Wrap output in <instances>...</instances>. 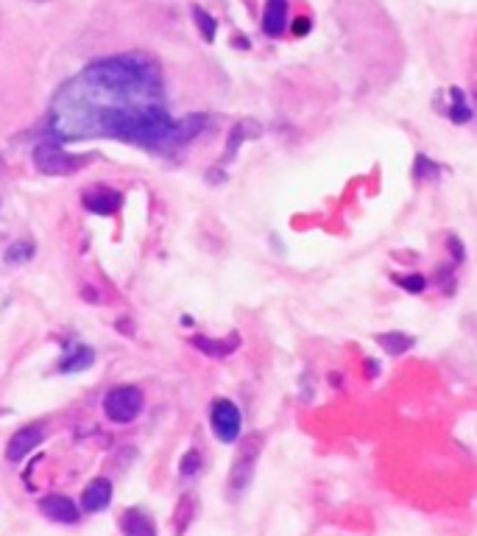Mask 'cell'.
<instances>
[{
    "label": "cell",
    "mask_w": 477,
    "mask_h": 536,
    "mask_svg": "<svg viewBox=\"0 0 477 536\" xmlns=\"http://www.w3.org/2000/svg\"><path fill=\"white\" fill-rule=\"evenodd\" d=\"M475 96H477V93H475Z\"/></svg>",
    "instance_id": "cell-24"
},
{
    "label": "cell",
    "mask_w": 477,
    "mask_h": 536,
    "mask_svg": "<svg viewBox=\"0 0 477 536\" xmlns=\"http://www.w3.org/2000/svg\"><path fill=\"white\" fill-rule=\"evenodd\" d=\"M446 96H449V103H441V115H446L455 126H466V123L475 118V112H472V106L466 103L463 93H461L458 87H449Z\"/></svg>",
    "instance_id": "cell-10"
},
{
    "label": "cell",
    "mask_w": 477,
    "mask_h": 536,
    "mask_svg": "<svg viewBox=\"0 0 477 536\" xmlns=\"http://www.w3.org/2000/svg\"><path fill=\"white\" fill-rule=\"evenodd\" d=\"M377 346H380L382 352L388 355V358H402L405 352H411L416 344L414 335L402 333V330H391V333H377Z\"/></svg>",
    "instance_id": "cell-13"
},
{
    "label": "cell",
    "mask_w": 477,
    "mask_h": 536,
    "mask_svg": "<svg viewBox=\"0 0 477 536\" xmlns=\"http://www.w3.org/2000/svg\"><path fill=\"white\" fill-rule=\"evenodd\" d=\"M287 26V0H265L262 31L268 36H282Z\"/></svg>",
    "instance_id": "cell-11"
},
{
    "label": "cell",
    "mask_w": 477,
    "mask_h": 536,
    "mask_svg": "<svg viewBox=\"0 0 477 536\" xmlns=\"http://www.w3.org/2000/svg\"><path fill=\"white\" fill-rule=\"evenodd\" d=\"M310 29H313V26H310V20H307V17H299V20H293V34H296V36H304V34H310Z\"/></svg>",
    "instance_id": "cell-23"
},
{
    "label": "cell",
    "mask_w": 477,
    "mask_h": 536,
    "mask_svg": "<svg viewBox=\"0 0 477 536\" xmlns=\"http://www.w3.org/2000/svg\"><path fill=\"white\" fill-rule=\"evenodd\" d=\"M120 204H123V196L112 187H93L84 193V207L96 215H112L120 210Z\"/></svg>",
    "instance_id": "cell-7"
},
{
    "label": "cell",
    "mask_w": 477,
    "mask_h": 536,
    "mask_svg": "<svg viewBox=\"0 0 477 536\" xmlns=\"http://www.w3.org/2000/svg\"><path fill=\"white\" fill-rule=\"evenodd\" d=\"M42 438H45V428L42 425H29V428L17 431V433L9 438L6 458L9 461H23L26 455H31L34 450L42 444Z\"/></svg>",
    "instance_id": "cell-6"
},
{
    "label": "cell",
    "mask_w": 477,
    "mask_h": 536,
    "mask_svg": "<svg viewBox=\"0 0 477 536\" xmlns=\"http://www.w3.org/2000/svg\"><path fill=\"white\" fill-rule=\"evenodd\" d=\"M31 254H34L31 243H14V249L6 254V260H9V263H20V260H29Z\"/></svg>",
    "instance_id": "cell-22"
},
{
    "label": "cell",
    "mask_w": 477,
    "mask_h": 536,
    "mask_svg": "<svg viewBox=\"0 0 477 536\" xmlns=\"http://www.w3.org/2000/svg\"><path fill=\"white\" fill-rule=\"evenodd\" d=\"M193 20L198 26V31L204 36V42H215V34H218V23L201 9V6H193Z\"/></svg>",
    "instance_id": "cell-19"
},
{
    "label": "cell",
    "mask_w": 477,
    "mask_h": 536,
    "mask_svg": "<svg viewBox=\"0 0 477 536\" xmlns=\"http://www.w3.org/2000/svg\"><path fill=\"white\" fill-rule=\"evenodd\" d=\"M260 453H262V436L252 433L246 436V441L240 444L235 461H232V472H229V498L237 500L246 495V489L252 486V478H255V467L260 461Z\"/></svg>",
    "instance_id": "cell-2"
},
{
    "label": "cell",
    "mask_w": 477,
    "mask_h": 536,
    "mask_svg": "<svg viewBox=\"0 0 477 536\" xmlns=\"http://www.w3.org/2000/svg\"><path fill=\"white\" fill-rule=\"evenodd\" d=\"M391 282H396L405 294H414V297L427 291V277L419 274V271H411V274H391Z\"/></svg>",
    "instance_id": "cell-17"
},
{
    "label": "cell",
    "mask_w": 477,
    "mask_h": 536,
    "mask_svg": "<svg viewBox=\"0 0 477 536\" xmlns=\"http://www.w3.org/2000/svg\"><path fill=\"white\" fill-rule=\"evenodd\" d=\"M441 176V165L438 163H433L430 157H424V154H419L414 160V179L421 185V182H436Z\"/></svg>",
    "instance_id": "cell-18"
},
{
    "label": "cell",
    "mask_w": 477,
    "mask_h": 536,
    "mask_svg": "<svg viewBox=\"0 0 477 536\" xmlns=\"http://www.w3.org/2000/svg\"><path fill=\"white\" fill-rule=\"evenodd\" d=\"M120 531H123V536H157V525L145 511L128 508L120 517Z\"/></svg>",
    "instance_id": "cell-12"
},
{
    "label": "cell",
    "mask_w": 477,
    "mask_h": 536,
    "mask_svg": "<svg viewBox=\"0 0 477 536\" xmlns=\"http://www.w3.org/2000/svg\"><path fill=\"white\" fill-rule=\"evenodd\" d=\"M143 405H145V400H143V391L137 386H118L103 397V413L112 422L126 425L143 413Z\"/></svg>",
    "instance_id": "cell-4"
},
{
    "label": "cell",
    "mask_w": 477,
    "mask_h": 536,
    "mask_svg": "<svg viewBox=\"0 0 477 536\" xmlns=\"http://www.w3.org/2000/svg\"><path fill=\"white\" fill-rule=\"evenodd\" d=\"M210 425H212V433L218 441L235 444L240 438V431H243V416L232 400H215L212 411H210Z\"/></svg>",
    "instance_id": "cell-5"
},
{
    "label": "cell",
    "mask_w": 477,
    "mask_h": 536,
    "mask_svg": "<svg viewBox=\"0 0 477 536\" xmlns=\"http://www.w3.org/2000/svg\"><path fill=\"white\" fill-rule=\"evenodd\" d=\"M39 508H42V514L51 517L53 522H64V525L78 522V508H76V502L70 500V498H64V495H48L45 500L39 502Z\"/></svg>",
    "instance_id": "cell-8"
},
{
    "label": "cell",
    "mask_w": 477,
    "mask_h": 536,
    "mask_svg": "<svg viewBox=\"0 0 477 536\" xmlns=\"http://www.w3.org/2000/svg\"><path fill=\"white\" fill-rule=\"evenodd\" d=\"M193 346L195 349H201L207 358H226V355H232L237 346H240V335L232 333L229 338H221V341H215V338H193Z\"/></svg>",
    "instance_id": "cell-14"
},
{
    "label": "cell",
    "mask_w": 477,
    "mask_h": 536,
    "mask_svg": "<svg viewBox=\"0 0 477 536\" xmlns=\"http://www.w3.org/2000/svg\"><path fill=\"white\" fill-rule=\"evenodd\" d=\"M87 163H90L87 154H67L62 145H59V140L42 143V145H36V151H34V165H36L39 173H45V176H67V173L81 170Z\"/></svg>",
    "instance_id": "cell-3"
},
{
    "label": "cell",
    "mask_w": 477,
    "mask_h": 536,
    "mask_svg": "<svg viewBox=\"0 0 477 536\" xmlns=\"http://www.w3.org/2000/svg\"><path fill=\"white\" fill-rule=\"evenodd\" d=\"M446 246H449V254H452L455 266L466 260V249H463V243H461V237H458V234H446Z\"/></svg>",
    "instance_id": "cell-21"
},
{
    "label": "cell",
    "mask_w": 477,
    "mask_h": 536,
    "mask_svg": "<svg viewBox=\"0 0 477 536\" xmlns=\"http://www.w3.org/2000/svg\"><path fill=\"white\" fill-rule=\"evenodd\" d=\"M179 469H182V475H185V478H193V475L201 469V453H198V450H190V453L182 458Z\"/></svg>",
    "instance_id": "cell-20"
},
{
    "label": "cell",
    "mask_w": 477,
    "mask_h": 536,
    "mask_svg": "<svg viewBox=\"0 0 477 536\" xmlns=\"http://www.w3.org/2000/svg\"><path fill=\"white\" fill-rule=\"evenodd\" d=\"M204 115L173 120L165 103L159 65L145 53L109 56L62 84L51 103L56 140L112 137L145 151L173 154L207 129Z\"/></svg>",
    "instance_id": "cell-1"
},
{
    "label": "cell",
    "mask_w": 477,
    "mask_h": 536,
    "mask_svg": "<svg viewBox=\"0 0 477 536\" xmlns=\"http://www.w3.org/2000/svg\"><path fill=\"white\" fill-rule=\"evenodd\" d=\"M260 134H262V126H260L257 120H240V123L232 129V134H229V143H226V160H235V154H237V148H240L243 140H255V137H260Z\"/></svg>",
    "instance_id": "cell-15"
},
{
    "label": "cell",
    "mask_w": 477,
    "mask_h": 536,
    "mask_svg": "<svg viewBox=\"0 0 477 536\" xmlns=\"http://www.w3.org/2000/svg\"><path fill=\"white\" fill-rule=\"evenodd\" d=\"M112 502V483L106 478H96L84 486V495H81V508L87 514H96V511H103L106 505Z\"/></svg>",
    "instance_id": "cell-9"
},
{
    "label": "cell",
    "mask_w": 477,
    "mask_h": 536,
    "mask_svg": "<svg viewBox=\"0 0 477 536\" xmlns=\"http://www.w3.org/2000/svg\"><path fill=\"white\" fill-rule=\"evenodd\" d=\"M93 361H96V355H93V349L90 346H84V344H76V346H70L67 349V355L62 358V371H84V368L93 366Z\"/></svg>",
    "instance_id": "cell-16"
}]
</instances>
